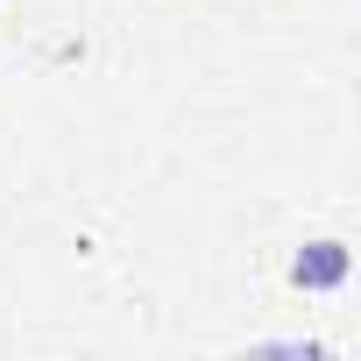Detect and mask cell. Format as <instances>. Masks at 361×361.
<instances>
[{
  "instance_id": "obj_1",
  "label": "cell",
  "mask_w": 361,
  "mask_h": 361,
  "mask_svg": "<svg viewBox=\"0 0 361 361\" xmlns=\"http://www.w3.org/2000/svg\"><path fill=\"white\" fill-rule=\"evenodd\" d=\"M340 276H347V248L319 241L312 255H298V283H340Z\"/></svg>"
}]
</instances>
